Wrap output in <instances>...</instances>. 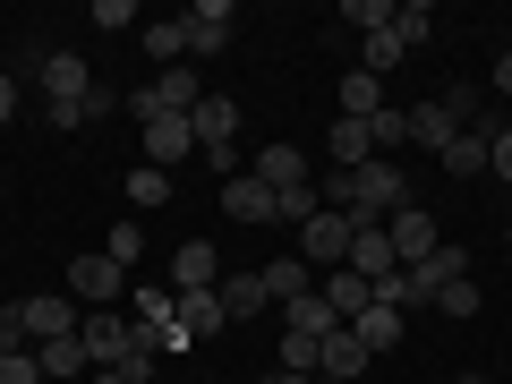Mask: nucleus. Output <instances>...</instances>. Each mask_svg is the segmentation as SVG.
I'll return each mask as SVG.
<instances>
[{"label": "nucleus", "mask_w": 512, "mask_h": 384, "mask_svg": "<svg viewBox=\"0 0 512 384\" xmlns=\"http://www.w3.org/2000/svg\"><path fill=\"white\" fill-rule=\"evenodd\" d=\"M128 316L154 333V350H163V333H171V316H180V291H163V282H128Z\"/></svg>", "instance_id": "nucleus-10"}, {"label": "nucleus", "mask_w": 512, "mask_h": 384, "mask_svg": "<svg viewBox=\"0 0 512 384\" xmlns=\"http://www.w3.org/2000/svg\"><path fill=\"white\" fill-rule=\"evenodd\" d=\"M214 299H222V316H231V325H248V316L265 308V282H256V274H222Z\"/></svg>", "instance_id": "nucleus-22"}, {"label": "nucleus", "mask_w": 512, "mask_h": 384, "mask_svg": "<svg viewBox=\"0 0 512 384\" xmlns=\"http://www.w3.org/2000/svg\"><path fill=\"white\" fill-rule=\"evenodd\" d=\"M35 367H43V384H86V376H94V359H86V342H77V333H69V342H43Z\"/></svg>", "instance_id": "nucleus-15"}, {"label": "nucleus", "mask_w": 512, "mask_h": 384, "mask_svg": "<svg viewBox=\"0 0 512 384\" xmlns=\"http://www.w3.org/2000/svg\"><path fill=\"white\" fill-rule=\"evenodd\" d=\"M256 282H265V308H291V299L316 291V274L299 265V256H274V265H256Z\"/></svg>", "instance_id": "nucleus-14"}, {"label": "nucleus", "mask_w": 512, "mask_h": 384, "mask_svg": "<svg viewBox=\"0 0 512 384\" xmlns=\"http://www.w3.org/2000/svg\"><path fill=\"white\" fill-rule=\"evenodd\" d=\"M163 197H171V171H154V163H137V171H128V205H137V214H154Z\"/></svg>", "instance_id": "nucleus-27"}, {"label": "nucleus", "mask_w": 512, "mask_h": 384, "mask_svg": "<svg viewBox=\"0 0 512 384\" xmlns=\"http://www.w3.org/2000/svg\"><path fill=\"white\" fill-rule=\"evenodd\" d=\"M222 214H231V222H256V231H265V222H274V188L256 180V171H239V180H222Z\"/></svg>", "instance_id": "nucleus-9"}, {"label": "nucleus", "mask_w": 512, "mask_h": 384, "mask_svg": "<svg viewBox=\"0 0 512 384\" xmlns=\"http://www.w3.org/2000/svg\"><path fill=\"white\" fill-rule=\"evenodd\" d=\"M256 180H265V188L282 197V188H299V180H308V154H299V146H265V154H256Z\"/></svg>", "instance_id": "nucleus-20"}, {"label": "nucleus", "mask_w": 512, "mask_h": 384, "mask_svg": "<svg viewBox=\"0 0 512 384\" xmlns=\"http://www.w3.org/2000/svg\"><path fill=\"white\" fill-rule=\"evenodd\" d=\"M402 205H410V180H402V163H393V154L359 163V171H350V188H342V214H350V231H376V222H393Z\"/></svg>", "instance_id": "nucleus-1"}, {"label": "nucleus", "mask_w": 512, "mask_h": 384, "mask_svg": "<svg viewBox=\"0 0 512 384\" xmlns=\"http://www.w3.org/2000/svg\"><path fill=\"white\" fill-rule=\"evenodd\" d=\"M393 35H402L410 52H419V43L436 35V9H427V0H402V9H393Z\"/></svg>", "instance_id": "nucleus-29"}, {"label": "nucleus", "mask_w": 512, "mask_h": 384, "mask_svg": "<svg viewBox=\"0 0 512 384\" xmlns=\"http://www.w3.org/2000/svg\"><path fill=\"white\" fill-rule=\"evenodd\" d=\"M171 325H180V342L197 350V342H214L231 316H222V299H214V291H180V316H171Z\"/></svg>", "instance_id": "nucleus-12"}, {"label": "nucleus", "mask_w": 512, "mask_h": 384, "mask_svg": "<svg viewBox=\"0 0 512 384\" xmlns=\"http://www.w3.org/2000/svg\"><path fill=\"white\" fill-rule=\"evenodd\" d=\"M495 94H512V52H495V77H487Z\"/></svg>", "instance_id": "nucleus-40"}, {"label": "nucleus", "mask_w": 512, "mask_h": 384, "mask_svg": "<svg viewBox=\"0 0 512 384\" xmlns=\"http://www.w3.org/2000/svg\"><path fill=\"white\" fill-rule=\"evenodd\" d=\"M222 282V256L205 248V239H180V256H171V291H214Z\"/></svg>", "instance_id": "nucleus-13"}, {"label": "nucleus", "mask_w": 512, "mask_h": 384, "mask_svg": "<svg viewBox=\"0 0 512 384\" xmlns=\"http://www.w3.org/2000/svg\"><path fill=\"white\" fill-rule=\"evenodd\" d=\"M350 333L367 342V359H384V350H402V333H410V316L393 308V299H367L359 316H350Z\"/></svg>", "instance_id": "nucleus-7"}, {"label": "nucleus", "mask_w": 512, "mask_h": 384, "mask_svg": "<svg viewBox=\"0 0 512 384\" xmlns=\"http://www.w3.org/2000/svg\"><path fill=\"white\" fill-rule=\"evenodd\" d=\"M188 146H197V120H146V163H188Z\"/></svg>", "instance_id": "nucleus-17"}, {"label": "nucleus", "mask_w": 512, "mask_h": 384, "mask_svg": "<svg viewBox=\"0 0 512 384\" xmlns=\"http://www.w3.org/2000/svg\"><path fill=\"white\" fill-rule=\"evenodd\" d=\"M146 52L163 60V69H180V60H188V26H180V18H171V26H146Z\"/></svg>", "instance_id": "nucleus-30"}, {"label": "nucleus", "mask_w": 512, "mask_h": 384, "mask_svg": "<svg viewBox=\"0 0 512 384\" xmlns=\"http://www.w3.org/2000/svg\"><path fill=\"white\" fill-rule=\"evenodd\" d=\"M180 26H188V52H222L231 43V0H197Z\"/></svg>", "instance_id": "nucleus-16"}, {"label": "nucleus", "mask_w": 512, "mask_h": 384, "mask_svg": "<svg viewBox=\"0 0 512 384\" xmlns=\"http://www.w3.org/2000/svg\"><path fill=\"white\" fill-rule=\"evenodd\" d=\"M333 103H342V120H376V111H384V77L350 69V77H342V94H333Z\"/></svg>", "instance_id": "nucleus-21"}, {"label": "nucleus", "mask_w": 512, "mask_h": 384, "mask_svg": "<svg viewBox=\"0 0 512 384\" xmlns=\"http://www.w3.org/2000/svg\"><path fill=\"white\" fill-rule=\"evenodd\" d=\"M0 384H43L35 350H0Z\"/></svg>", "instance_id": "nucleus-34"}, {"label": "nucleus", "mask_w": 512, "mask_h": 384, "mask_svg": "<svg viewBox=\"0 0 512 384\" xmlns=\"http://www.w3.org/2000/svg\"><path fill=\"white\" fill-rule=\"evenodd\" d=\"M265 384H308V376H291V367H274V376H265Z\"/></svg>", "instance_id": "nucleus-42"}, {"label": "nucleus", "mask_w": 512, "mask_h": 384, "mask_svg": "<svg viewBox=\"0 0 512 384\" xmlns=\"http://www.w3.org/2000/svg\"><path fill=\"white\" fill-rule=\"evenodd\" d=\"M316 291H325V308H333V316H342V325H350V316H359V308H367V299H376V291H367V282H359V274H350V265H342V274H325V282H316Z\"/></svg>", "instance_id": "nucleus-26"}, {"label": "nucleus", "mask_w": 512, "mask_h": 384, "mask_svg": "<svg viewBox=\"0 0 512 384\" xmlns=\"http://www.w3.org/2000/svg\"><path fill=\"white\" fill-rule=\"evenodd\" d=\"M436 308H444V316H461V325H470V316H478V282H453V291H444Z\"/></svg>", "instance_id": "nucleus-35"}, {"label": "nucleus", "mask_w": 512, "mask_h": 384, "mask_svg": "<svg viewBox=\"0 0 512 384\" xmlns=\"http://www.w3.org/2000/svg\"><path fill=\"white\" fill-rule=\"evenodd\" d=\"M0 350H26V316H18V299L0 308Z\"/></svg>", "instance_id": "nucleus-39"}, {"label": "nucleus", "mask_w": 512, "mask_h": 384, "mask_svg": "<svg viewBox=\"0 0 512 384\" xmlns=\"http://www.w3.org/2000/svg\"><path fill=\"white\" fill-rule=\"evenodd\" d=\"M436 163L453 171V180H478V171H487V128H461V137L436 154Z\"/></svg>", "instance_id": "nucleus-23"}, {"label": "nucleus", "mask_w": 512, "mask_h": 384, "mask_svg": "<svg viewBox=\"0 0 512 384\" xmlns=\"http://www.w3.org/2000/svg\"><path fill=\"white\" fill-rule=\"evenodd\" d=\"M103 256H111V265H137V256H146V239H137V231H128V222H120V231H111V248H103Z\"/></svg>", "instance_id": "nucleus-38"}, {"label": "nucleus", "mask_w": 512, "mask_h": 384, "mask_svg": "<svg viewBox=\"0 0 512 384\" xmlns=\"http://www.w3.org/2000/svg\"><path fill=\"white\" fill-rule=\"evenodd\" d=\"M487 171H495V180H512V120L487 137Z\"/></svg>", "instance_id": "nucleus-36"}, {"label": "nucleus", "mask_w": 512, "mask_h": 384, "mask_svg": "<svg viewBox=\"0 0 512 384\" xmlns=\"http://www.w3.org/2000/svg\"><path fill=\"white\" fill-rule=\"evenodd\" d=\"M274 359L291 367V376H308V384H316V359H325V342H308V333H282V342H274Z\"/></svg>", "instance_id": "nucleus-28"}, {"label": "nucleus", "mask_w": 512, "mask_h": 384, "mask_svg": "<svg viewBox=\"0 0 512 384\" xmlns=\"http://www.w3.org/2000/svg\"><path fill=\"white\" fill-rule=\"evenodd\" d=\"M282 333H308V342H325V333H342V316L325 308V291H308V299H291V308H282Z\"/></svg>", "instance_id": "nucleus-19"}, {"label": "nucleus", "mask_w": 512, "mask_h": 384, "mask_svg": "<svg viewBox=\"0 0 512 384\" xmlns=\"http://www.w3.org/2000/svg\"><path fill=\"white\" fill-rule=\"evenodd\" d=\"M9 111H18V77H0V120H9Z\"/></svg>", "instance_id": "nucleus-41"}, {"label": "nucleus", "mask_w": 512, "mask_h": 384, "mask_svg": "<svg viewBox=\"0 0 512 384\" xmlns=\"http://www.w3.org/2000/svg\"><path fill=\"white\" fill-rule=\"evenodd\" d=\"M376 163V137H367V120H333V171H359Z\"/></svg>", "instance_id": "nucleus-24"}, {"label": "nucleus", "mask_w": 512, "mask_h": 384, "mask_svg": "<svg viewBox=\"0 0 512 384\" xmlns=\"http://www.w3.org/2000/svg\"><path fill=\"white\" fill-rule=\"evenodd\" d=\"M402 120H410V146H427V154H444V146L461 137V111H453V94H427V103H419V111H402Z\"/></svg>", "instance_id": "nucleus-6"}, {"label": "nucleus", "mask_w": 512, "mask_h": 384, "mask_svg": "<svg viewBox=\"0 0 512 384\" xmlns=\"http://www.w3.org/2000/svg\"><path fill=\"white\" fill-rule=\"evenodd\" d=\"M188 120H197V146H231V137H239V103H231V94H205Z\"/></svg>", "instance_id": "nucleus-18"}, {"label": "nucleus", "mask_w": 512, "mask_h": 384, "mask_svg": "<svg viewBox=\"0 0 512 384\" xmlns=\"http://www.w3.org/2000/svg\"><path fill=\"white\" fill-rule=\"evenodd\" d=\"M461 384H478V376H461Z\"/></svg>", "instance_id": "nucleus-43"}, {"label": "nucleus", "mask_w": 512, "mask_h": 384, "mask_svg": "<svg viewBox=\"0 0 512 384\" xmlns=\"http://www.w3.org/2000/svg\"><path fill=\"white\" fill-rule=\"evenodd\" d=\"M402 60H410V43L393 35V26H376V35L359 43V69H367V77H393V69H402Z\"/></svg>", "instance_id": "nucleus-25"}, {"label": "nucleus", "mask_w": 512, "mask_h": 384, "mask_svg": "<svg viewBox=\"0 0 512 384\" xmlns=\"http://www.w3.org/2000/svg\"><path fill=\"white\" fill-rule=\"evenodd\" d=\"M350 214H333V205H316L308 222H299V265H308V274H342L350 265Z\"/></svg>", "instance_id": "nucleus-2"}, {"label": "nucleus", "mask_w": 512, "mask_h": 384, "mask_svg": "<svg viewBox=\"0 0 512 384\" xmlns=\"http://www.w3.org/2000/svg\"><path fill=\"white\" fill-rule=\"evenodd\" d=\"M367 137H376V154H393V146H410V120H402L393 103H384L376 120H367Z\"/></svg>", "instance_id": "nucleus-32"}, {"label": "nucleus", "mask_w": 512, "mask_h": 384, "mask_svg": "<svg viewBox=\"0 0 512 384\" xmlns=\"http://www.w3.org/2000/svg\"><path fill=\"white\" fill-rule=\"evenodd\" d=\"M342 18L359 26V35H376V26H393V0H342Z\"/></svg>", "instance_id": "nucleus-33"}, {"label": "nucleus", "mask_w": 512, "mask_h": 384, "mask_svg": "<svg viewBox=\"0 0 512 384\" xmlns=\"http://www.w3.org/2000/svg\"><path fill=\"white\" fill-rule=\"evenodd\" d=\"M94 26H103V35H120V26H137V9H128V0H94Z\"/></svg>", "instance_id": "nucleus-37"}, {"label": "nucleus", "mask_w": 512, "mask_h": 384, "mask_svg": "<svg viewBox=\"0 0 512 384\" xmlns=\"http://www.w3.org/2000/svg\"><path fill=\"white\" fill-rule=\"evenodd\" d=\"M18 316H26V342H69V333L77 325H86V316H77V299H52V291H43V299H18Z\"/></svg>", "instance_id": "nucleus-5"}, {"label": "nucleus", "mask_w": 512, "mask_h": 384, "mask_svg": "<svg viewBox=\"0 0 512 384\" xmlns=\"http://www.w3.org/2000/svg\"><path fill=\"white\" fill-rule=\"evenodd\" d=\"M384 239H393V256H402V265H419V256L444 248V222L427 214V205H402V214L384 222Z\"/></svg>", "instance_id": "nucleus-4"}, {"label": "nucleus", "mask_w": 512, "mask_h": 384, "mask_svg": "<svg viewBox=\"0 0 512 384\" xmlns=\"http://www.w3.org/2000/svg\"><path fill=\"white\" fill-rule=\"evenodd\" d=\"M367 367H376V359H367V342H359V333H325V359H316V384H359L367 376Z\"/></svg>", "instance_id": "nucleus-8"}, {"label": "nucleus", "mask_w": 512, "mask_h": 384, "mask_svg": "<svg viewBox=\"0 0 512 384\" xmlns=\"http://www.w3.org/2000/svg\"><path fill=\"white\" fill-rule=\"evenodd\" d=\"M69 299H86V308H128V265H111V256H77V265H69Z\"/></svg>", "instance_id": "nucleus-3"}, {"label": "nucleus", "mask_w": 512, "mask_h": 384, "mask_svg": "<svg viewBox=\"0 0 512 384\" xmlns=\"http://www.w3.org/2000/svg\"><path fill=\"white\" fill-rule=\"evenodd\" d=\"M43 94H52V103H86L94 94V69L77 52H43Z\"/></svg>", "instance_id": "nucleus-11"}, {"label": "nucleus", "mask_w": 512, "mask_h": 384, "mask_svg": "<svg viewBox=\"0 0 512 384\" xmlns=\"http://www.w3.org/2000/svg\"><path fill=\"white\" fill-rule=\"evenodd\" d=\"M308 214H316V180H299V188H282V197H274V222H291V231Z\"/></svg>", "instance_id": "nucleus-31"}]
</instances>
